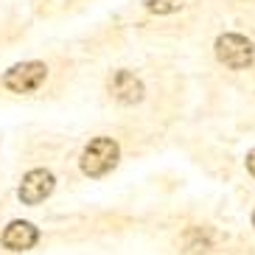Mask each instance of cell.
<instances>
[{"mask_svg": "<svg viewBox=\"0 0 255 255\" xmlns=\"http://www.w3.org/2000/svg\"><path fill=\"white\" fill-rule=\"evenodd\" d=\"M121 157V146L113 140V137H93L82 151V171L87 177H104L118 165Z\"/></svg>", "mask_w": 255, "mask_h": 255, "instance_id": "cell-1", "label": "cell"}, {"mask_svg": "<svg viewBox=\"0 0 255 255\" xmlns=\"http://www.w3.org/2000/svg\"><path fill=\"white\" fill-rule=\"evenodd\" d=\"M45 79H48L45 62H20V65H14V68H8L6 73H3V87H6L8 93L25 96V93L39 90Z\"/></svg>", "mask_w": 255, "mask_h": 255, "instance_id": "cell-2", "label": "cell"}, {"mask_svg": "<svg viewBox=\"0 0 255 255\" xmlns=\"http://www.w3.org/2000/svg\"><path fill=\"white\" fill-rule=\"evenodd\" d=\"M216 56L230 70H244L255 62V45L241 34H222L216 39Z\"/></svg>", "mask_w": 255, "mask_h": 255, "instance_id": "cell-3", "label": "cell"}, {"mask_svg": "<svg viewBox=\"0 0 255 255\" xmlns=\"http://www.w3.org/2000/svg\"><path fill=\"white\" fill-rule=\"evenodd\" d=\"M53 185H56V180H53V174L48 168H34L23 177L17 196H20L23 205H39L53 194Z\"/></svg>", "mask_w": 255, "mask_h": 255, "instance_id": "cell-4", "label": "cell"}, {"mask_svg": "<svg viewBox=\"0 0 255 255\" xmlns=\"http://www.w3.org/2000/svg\"><path fill=\"white\" fill-rule=\"evenodd\" d=\"M107 90H110V96H113L115 101H121V104H137V101H143L146 87H143V82L135 73H129V70H115V73L110 76V82H107Z\"/></svg>", "mask_w": 255, "mask_h": 255, "instance_id": "cell-5", "label": "cell"}, {"mask_svg": "<svg viewBox=\"0 0 255 255\" xmlns=\"http://www.w3.org/2000/svg\"><path fill=\"white\" fill-rule=\"evenodd\" d=\"M39 239V230L31 222H11V225L3 230V236H0V241H3V247L11 250V253H23V250H31L34 244H37Z\"/></svg>", "mask_w": 255, "mask_h": 255, "instance_id": "cell-6", "label": "cell"}, {"mask_svg": "<svg viewBox=\"0 0 255 255\" xmlns=\"http://www.w3.org/2000/svg\"><path fill=\"white\" fill-rule=\"evenodd\" d=\"M143 6L151 14H171V11H180L185 6V0H143Z\"/></svg>", "mask_w": 255, "mask_h": 255, "instance_id": "cell-7", "label": "cell"}, {"mask_svg": "<svg viewBox=\"0 0 255 255\" xmlns=\"http://www.w3.org/2000/svg\"><path fill=\"white\" fill-rule=\"evenodd\" d=\"M247 171H250V174H253V177H255V149H253V151H250V154H247Z\"/></svg>", "mask_w": 255, "mask_h": 255, "instance_id": "cell-8", "label": "cell"}, {"mask_svg": "<svg viewBox=\"0 0 255 255\" xmlns=\"http://www.w3.org/2000/svg\"><path fill=\"white\" fill-rule=\"evenodd\" d=\"M253 225H255V213H253Z\"/></svg>", "mask_w": 255, "mask_h": 255, "instance_id": "cell-9", "label": "cell"}]
</instances>
